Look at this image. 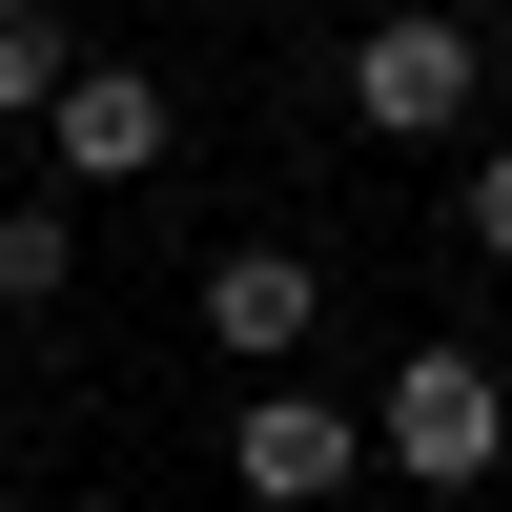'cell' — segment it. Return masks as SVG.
I'll return each mask as SVG.
<instances>
[{
  "label": "cell",
  "instance_id": "5",
  "mask_svg": "<svg viewBox=\"0 0 512 512\" xmlns=\"http://www.w3.org/2000/svg\"><path fill=\"white\" fill-rule=\"evenodd\" d=\"M308 328H328V267H308V246H267V226L205 246V349H226V369H308Z\"/></svg>",
  "mask_w": 512,
  "mask_h": 512
},
{
  "label": "cell",
  "instance_id": "4",
  "mask_svg": "<svg viewBox=\"0 0 512 512\" xmlns=\"http://www.w3.org/2000/svg\"><path fill=\"white\" fill-rule=\"evenodd\" d=\"M41 164H62L82 205H103V185H164V164H185V103H164L144 62H82L62 103H41Z\"/></svg>",
  "mask_w": 512,
  "mask_h": 512
},
{
  "label": "cell",
  "instance_id": "8",
  "mask_svg": "<svg viewBox=\"0 0 512 512\" xmlns=\"http://www.w3.org/2000/svg\"><path fill=\"white\" fill-rule=\"evenodd\" d=\"M451 246H472V267H512V144H472V185H451Z\"/></svg>",
  "mask_w": 512,
  "mask_h": 512
},
{
  "label": "cell",
  "instance_id": "6",
  "mask_svg": "<svg viewBox=\"0 0 512 512\" xmlns=\"http://www.w3.org/2000/svg\"><path fill=\"white\" fill-rule=\"evenodd\" d=\"M82 287V185H21L0 205V308H62Z\"/></svg>",
  "mask_w": 512,
  "mask_h": 512
},
{
  "label": "cell",
  "instance_id": "1",
  "mask_svg": "<svg viewBox=\"0 0 512 512\" xmlns=\"http://www.w3.org/2000/svg\"><path fill=\"white\" fill-rule=\"evenodd\" d=\"M369 472H390L369 390H308V369H246V410H226V492H246V512H349Z\"/></svg>",
  "mask_w": 512,
  "mask_h": 512
},
{
  "label": "cell",
  "instance_id": "7",
  "mask_svg": "<svg viewBox=\"0 0 512 512\" xmlns=\"http://www.w3.org/2000/svg\"><path fill=\"white\" fill-rule=\"evenodd\" d=\"M62 82H82V21L62 0H0V123H41Z\"/></svg>",
  "mask_w": 512,
  "mask_h": 512
},
{
  "label": "cell",
  "instance_id": "3",
  "mask_svg": "<svg viewBox=\"0 0 512 512\" xmlns=\"http://www.w3.org/2000/svg\"><path fill=\"white\" fill-rule=\"evenodd\" d=\"M369 431H390L410 492H492V451H512V369H492V349H390V369H369Z\"/></svg>",
  "mask_w": 512,
  "mask_h": 512
},
{
  "label": "cell",
  "instance_id": "9",
  "mask_svg": "<svg viewBox=\"0 0 512 512\" xmlns=\"http://www.w3.org/2000/svg\"><path fill=\"white\" fill-rule=\"evenodd\" d=\"M492 62H512V0H492Z\"/></svg>",
  "mask_w": 512,
  "mask_h": 512
},
{
  "label": "cell",
  "instance_id": "2",
  "mask_svg": "<svg viewBox=\"0 0 512 512\" xmlns=\"http://www.w3.org/2000/svg\"><path fill=\"white\" fill-rule=\"evenodd\" d=\"M328 103H349L369 144H472V103H492V21H451V0H390V21L328 62Z\"/></svg>",
  "mask_w": 512,
  "mask_h": 512
}]
</instances>
